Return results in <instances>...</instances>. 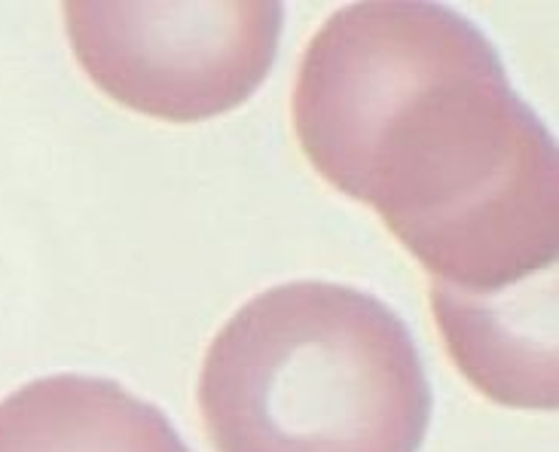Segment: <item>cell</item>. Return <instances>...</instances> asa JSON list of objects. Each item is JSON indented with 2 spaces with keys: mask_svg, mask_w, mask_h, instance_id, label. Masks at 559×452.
Returning <instances> with one entry per match:
<instances>
[{
  "mask_svg": "<svg viewBox=\"0 0 559 452\" xmlns=\"http://www.w3.org/2000/svg\"><path fill=\"white\" fill-rule=\"evenodd\" d=\"M0 452H190L166 413L120 382L59 373L0 401Z\"/></svg>",
  "mask_w": 559,
  "mask_h": 452,
  "instance_id": "cell-4",
  "label": "cell"
},
{
  "mask_svg": "<svg viewBox=\"0 0 559 452\" xmlns=\"http://www.w3.org/2000/svg\"><path fill=\"white\" fill-rule=\"evenodd\" d=\"M80 68L117 105L202 122L245 105L273 71L285 7L275 0H68Z\"/></svg>",
  "mask_w": 559,
  "mask_h": 452,
  "instance_id": "cell-3",
  "label": "cell"
},
{
  "mask_svg": "<svg viewBox=\"0 0 559 452\" xmlns=\"http://www.w3.org/2000/svg\"><path fill=\"white\" fill-rule=\"evenodd\" d=\"M290 117L318 175L428 270L440 333L557 312V144L465 15L343 7L302 52Z\"/></svg>",
  "mask_w": 559,
  "mask_h": 452,
  "instance_id": "cell-1",
  "label": "cell"
},
{
  "mask_svg": "<svg viewBox=\"0 0 559 452\" xmlns=\"http://www.w3.org/2000/svg\"><path fill=\"white\" fill-rule=\"evenodd\" d=\"M199 409L217 452H419L431 385L392 306L358 287L287 282L214 336Z\"/></svg>",
  "mask_w": 559,
  "mask_h": 452,
  "instance_id": "cell-2",
  "label": "cell"
}]
</instances>
